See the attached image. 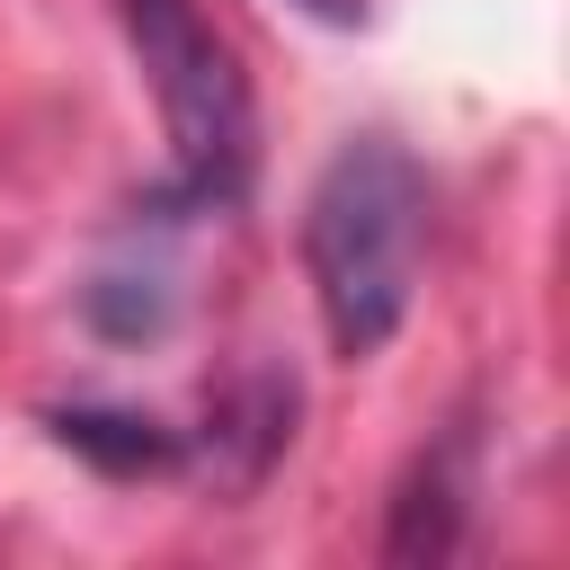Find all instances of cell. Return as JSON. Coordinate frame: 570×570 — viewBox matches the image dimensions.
Returning <instances> with one entry per match:
<instances>
[{
	"label": "cell",
	"mask_w": 570,
	"mask_h": 570,
	"mask_svg": "<svg viewBox=\"0 0 570 570\" xmlns=\"http://www.w3.org/2000/svg\"><path fill=\"white\" fill-rule=\"evenodd\" d=\"M419 240H428V169L392 134L338 142L303 196V276H312L330 356L365 365L392 347L419 294Z\"/></svg>",
	"instance_id": "obj_1"
},
{
	"label": "cell",
	"mask_w": 570,
	"mask_h": 570,
	"mask_svg": "<svg viewBox=\"0 0 570 570\" xmlns=\"http://www.w3.org/2000/svg\"><path fill=\"white\" fill-rule=\"evenodd\" d=\"M116 27L151 80L169 160H178V196L196 214L240 205L249 169H258V107H249V71L232 53V36L214 27L205 0H116Z\"/></svg>",
	"instance_id": "obj_2"
},
{
	"label": "cell",
	"mask_w": 570,
	"mask_h": 570,
	"mask_svg": "<svg viewBox=\"0 0 570 570\" xmlns=\"http://www.w3.org/2000/svg\"><path fill=\"white\" fill-rule=\"evenodd\" d=\"M53 436H62L71 454L107 463V472H160V463H178V445H169L151 419H125V410H62Z\"/></svg>",
	"instance_id": "obj_3"
},
{
	"label": "cell",
	"mask_w": 570,
	"mask_h": 570,
	"mask_svg": "<svg viewBox=\"0 0 570 570\" xmlns=\"http://www.w3.org/2000/svg\"><path fill=\"white\" fill-rule=\"evenodd\" d=\"M303 18H321V27H356L365 18V0H294Z\"/></svg>",
	"instance_id": "obj_4"
}]
</instances>
